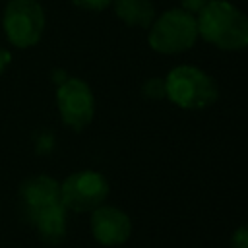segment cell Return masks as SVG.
I'll return each mask as SVG.
<instances>
[{"label": "cell", "mask_w": 248, "mask_h": 248, "mask_svg": "<svg viewBox=\"0 0 248 248\" xmlns=\"http://www.w3.org/2000/svg\"><path fill=\"white\" fill-rule=\"evenodd\" d=\"M141 95L151 101H161L167 99V81L165 78H149L141 85Z\"/></svg>", "instance_id": "obj_11"}, {"label": "cell", "mask_w": 248, "mask_h": 248, "mask_svg": "<svg viewBox=\"0 0 248 248\" xmlns=\"http://www.w3.org/2000/svg\"><path fill=\"white\" fill-rule=\"evenodd\" d=\"M147 43L155 52L161 54H178L194 46L198 41V21L196 16L172 8L157 16L147 27Z\"/></svg>", "instance_id": "obj_3"}, {"label": "cell", "mask_w": 248, "mask_h": 248, "mask_svg": "<svg viewBox=\"0 0 248 248\" xmlns=\"http://www.w3.org/2000/svg\"><path fill=\"white\" fill-rule=\"evenodd\" d=\"M56 105L64 124L76 132L87 128L95 114L91 87L79 78H66L56 89Z\"/></svg>", "instance_id": "obj_6"}, {"label": "cell", "mask_w": 248, "mask_h": 248, "mask_svg": "<svg viewBox=\"0 0 248 248\" xmlns=\"http://www.w3.org/2000/svg\"><path fill=\"white\" fill-rule=\"evenodd\" d=\"M19 200L27 219H31L37 211L60 202V184L46 174L29 176L19 186Z\"/></svg>", "instance_id": "obj_8"}, {"label": "cell", "mask_w": 248, "mask_h": 248, "mask_svg": "<svg viewBox=\"0 0 248 248\" xmlns=\"http://www.w3.org/2000/svg\"><path fill=\"white\" fill-rule=\"evenodd\" d=\"M108 180L97 170H78L60 184V202L72 211H93L108 196Z\"/></svg>", "instance_id": "obj_5"}, {"label": "cell", "mask_w": 248, "mask_h": 248, "mask_svg": "<svg viewBox=\"0 0 248 248\" xmlns=\"http://www.w3.org/2000/svg\"><path fill=\"white\" fill-rule=\"evenodd\" d=\"M91 232L93 238L103 246H120L130 238L132 221L114 205H99L91 211Z\"/></svg>", "instance_id": "obj_7"}, {"label": "cell", "mask_w": 248, "mask_h": 248, "mask_svg": "<svg viewBox=\"0 0 248 248\" xmlns=\"http://www.w3.org/2000/svg\"><path fill=\"white\" fill-rule=\"evenodd\" d=\"M198 37L221 50L248 48V16L229 0H209L198 14Z\"/></svg>", "instance_id": "obj_1"}, {"label": "cell", "mask_w": 248, "mask_h": 248, "mask_svg": "<svg viewBox=\"0 0 248 248\" xmlns=\"http://www.w3.org/2000/svg\"><path fill=\"white\" fill-rule=\"evenodd\" d=\"M112 6L116 17L132 27L147 29L155 19V8L151 0H112Z\"/></svg>", "instance_id": "obj_10"}, {"label": "cell", "mask_w": 248, "mask_h": 248, "mask_svg": "<svg viewBox=\"0 0 248 248\" xmlns=\"http://www.w3.org/2000/svg\"><path fill=\"white\" fill-rule=\"evenodd\" d=\"M207 2L209 0H180V6H182V10H186V12H190V14L196 16Z\"/></svg>", "instance_id": "obj_14"}, {"label": "cell", "mask_w": 248, "mask_h": 248, "mask_svg": "<svg viewBox=\"0 0 248 248\" xmlns=\"http://www.w3.org/2000/svg\"><path fill=\"white\" fill-rule=\"evenodd\" d=\"M6 39L17 48L37 45L45 31V12L39 0H10L2 17Z\"/></svg>", "instance_id": "obj_4"}, {"label": "cell", "mask_w": 248, "mask_h": 248, "mask_svg": "<svg viewBox=\"0 0 248 248\" xmlns=\"http://www.w3.org/2000/svg\"><path fill=\"white\" fill-rule=\"evenodd\" d=\"M10 60H12V54H10L6 48L0 46V74H4V70H6L8 64H10Z\"/></svg>", "instance_id": "obj_15"}, {"label": "cell", "mask_w": 248, "mask_h": 248, "mask_svg": "<svg viewBox=\"0 0 248 248\" xmlns=\"http://www.w3.org/2000/svg\"><path fill=\"white\" fill-rule=\"evenodd\" d=\"M167 99L186 110H203L219 97L215 79L196 66H176L167 76Z\"/></svg>", "instance_id": "obj_2"}, {"label": "cell", "mask_w": 248, "mask_h": 248, "mask_svg": "<svg viewBox=\"0 0 248 248\" xmlns=\"http://www.w3.org/2000/svg\"><path fill=\"white\" fill-rule=\"evenodd\" d=\"M231 246L232 248H248V223L234 229V232L231 236Z\"/></svg>", "instance_id": "obj_13"}, {"label": "cell", "mask_w": 248, "mask_h": 248, "mask_svg": "<svg viewBox=\"0 0 248 248\" xmlns=\"http://www.w3.org/2000/svg\"><path fill=\"white\" fill-rule=\"evenodd\" d=\"M70 2L74 6H78L81 10H89V12H101L112 4V0H70Z\"/></svg>", "instance_id": "obj_12"}, {"label": "cell", "mask_w": 248, "mask_h": 248, "mask_svg": "<svg viewBox=\"0 0 248 248\" xmlns=\"http://www.w3.org/2000/svg\"><path fill=\"white\" fill-rule=\"evenodd\" d=\"M68 209L62 205V202L48 205L41 211H37L29 221L37 227L39 234L43 240L56 244L60 240H64L66 236V223H68Z\"/></svg>", "instance_id": "obj_9"}]
</instances>
